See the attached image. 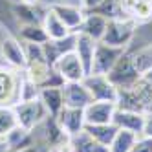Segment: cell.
Here are the masks:
<instances>
[{"instance_id":"cell-11","label":"cell","mask_w":152,"mask_h":152,"mask_svg":"<svg viewBox=\"0 0 152 152\" xmlns=\"http://www.w3.org/2000/svg\"><path fill=\"white\" fill-rule=\"evenodd\" d=\"M115 103L108 101H94L84 108V121L86 125H106L112 123L114 112H115Z\"/></svg>"},{"instance_id":"cell-32","label":"cell","mask_w":152,"mask_h":152,"mask_svg":"<svg viewBox=\"0 0 152 152\" xmlns=\"http://www.w3.org/2000/svg\"><path fill=\"white\" fill-rule=\"evenodd\" d=\"M103 2V0H83V7H84V11H90V9L97 7Z\"/></svg>"},{"instance_id":"cell-4","label":"cell","mask_w":152,"mask_h":152,"mask_svg":"<svg viewBox=\"0 0 152 152\" xmlns=\"http://www.w3.org/2000/svg\"><path fill=\"white\" fill-rule=\"evenodd\" d=\"M108 79H110L117 88H130V86H134L141 79V72L137 70L132 55H130L126 50L121 55V59L115 62L112 72L108 73Z\"/></svg>"},{"instance_id":"cell-2","label":"cell","mask_w":152,"mask_h":152,"mask_svg":"<svg viewBox=\"0 0 152 152\" xmlns=\"http://www.w3.org/2000/svg\"><path fill=\"white\" fill-rule=\"evenodd\" d=\"M137 22L130 17H121V18H110L106 24V31L99 42H104L108 46L115 48H128V44L132 42L134 33H136Z\"/></svg>"},{"instance_id":"cell-25","label":"cell","mask_w":152,"mask_h":152,"mask_svg":"<svg viewBox=\"0 0 152 152\" xmlns=\"http://www.w3.org/2000/svg\"><path fill=\"white\" fill-rule=\"evenodd\" d=\"M137 137L139 136L130 132V130H117V134L110 143V147H108V150L110 152H130L134 143L137 141Z\"/></svg>"},{"instance_id":"cell-6","label":"cell","mask_w":152,"mask_h":152,"mask_svg":"<svg viewBox=\"0 0 152 152\" xmlns=\"http://www.w3.org/2000/svg\"><path fill=\"white\" fill-rule=\"evenodd\" d=\"M123 53H125V48H115V46L104 44V42H97L94 64H92V73L108 75L112 72V68L115 66V62L121 59Z\"/></svg>"},{"instance_id":"cell-19","label":"cell","mask_w":152,"mask_h":152,"mask_svg":"<svg viewBox=\"0 0 152 152\" xmlns=\"http://www.w3.org/2000/svg\"><path fill=\"white\" fill-rule=\"evenodd\" d=\"M40 101L44 103L46 110L50 115L57 117L59 112L64 108V97H62V88H40Z\"/></svg>"},{"instance_id":"cell-35","label":"cell","mask_w":152,"mask_h":152,"mask_svg":"<svg viewBox=\"0 0 152 152\" xmlns=\"http://www.w3.org/2000/svg\"><path fill=\"white\" fill-rule=\"evenodd\" d=\"M20 2H24V4H39V0H20Z\"/></svg>"},{"instance_id":"cell-10","label":"cell","mask_w":152,"mask_h":152,"mask_svg":"<svg viewBox=\"0 0 152 152\" xmlns=\"http://www.w3.org/2000/svg\"><path fill=\"white\" fill-rule=\"evenodd\" d=\"M62 97H64V106L70 108H84L90 103H94L88 88L84 86L83 81L79 83H64L62 86Z\"/></svg>"},{"instance_id":"cell-18","label":"cell","mask_w":152,"mask_h":152,"mask_svg":"<svg viewBox=\"0 0 152 152\" xmlns=\"http://www.w3.org/2000/svg\"><path fill=\"white\" fill-rule=\"evenodd\" d=\"M42 28H44V31H46V35H48L50 40H59V39H64V37H68V35L73 33V31H70L68 26L51 11V7L46 9V15H44V18H42Z\"/></svg>"},{"instance_id":"cell-34","label":"cell","mask_w":152,"mask_h":152,"mask_svg":"<svg viewBox=\"0 0 152 152\" xmlns=\"http://www.w3.org/2000/svg\"><path fill=\"white\" fill-rule=\"evenodd\" d=\"M17 152H37V147H35V145H31V147H28V148H22V150H17Z\"/></svg>"},{"instance_id":"cell-9","label":"cell","mask_w":152,"mask_h":152,"mask_svg":"<svg viewBox=\"0 0 152 152\" xmlns=\"http://www.w3.org/2000/svg\"><path fill=\"white\" fill-rule=\"evenodd\" d=\"M0 53L6 59V62L9 66H13L17 70H24L28 59H26V50L24 44L20 42L17 37H6L0 44Z\"/></svg>"},{"instance_id":"cell-23","label":"cell","mask_w":152,"mask_h":152,"mask_svg":"<svg viewBox=\"0 0 152 152\" xmlns=\"http://www.w3.org/2000/svg\"><path fill=\"white\" fill-rule=\"evenodd\" d=\"M4 139H6V143L9 145V152H17V150H22V148H28V147L33 145V143H31L29 130L22 128L20 125H17Z\"/></svg>"},{"instance_id":"cell-28","label":"cell","mask_w":152,"mask_h":152,"mask_svg":"<svg viewBox=\"0 0 152 152\" xmlns=\"http://www.w3.org/2000/svg\"><path fill=\"white\" fill-rule=\"evenodd\" d=\"M40 95V88L31 81L28 79L26 75L20 79V92H18V103L22 101H33V99H39Z\"/></svg>"},{"instance_id":"cell-24","label":"cell","mask_w":152,"mask_h":152,"mask_svg":"<svg viewBox=\"0 0 152 152\" xmlns=\"http://www.w3.org/2000/svg\"><path fill=\"white\" fill-rule=\"evenodd\" d=\"M18 37L22 42H31V44H44L48 39L42 24H22L18 28Z\"/></svg>"},{"instance_id":"cell-1","label":"cell","mask_w":152,"mask_h":152,"mask_svg":"<svg viewBox=\"0 0 152 152\" xmlns=\"http://www.w3.org/2000/svg\"><path fill=\"white\" fill-rule=\"evenodd\" d=\"M150 103H152V83L145 81L143 77L130 88H117V101H115L117 108L148 114Z\"/></svg>"},{"instance_id":"cell-30","label":"cell","mask_w":152,"mask_h":152,"mask_svg":"<svg viewBox=\"0 0 152 152\" xmlns=\"http://www.w3.org/2000/svg\"><path fill=\"white\" fill-rule=\"evenodd\" d=\"M40 6L44 7H51L55 4H73V6H81L83 7V0H39Z\"/></svg>"},{"instance_id":"cell-31","label":"cell","mask_w":152,"mask_h":152,"mask_svg":"<svg viewBox=\"0 0 152 152\" xmlns=\"http://www.w3.org/2000/svg\"><path fill=\"white\" fill-rule=\"evenodd\" d=\"M143 136H147V137H152V114H147V115H145Z\"/></svg>"},{"instance_id":"cell-5","label":"cell","mask_w":152,"mask_h":152,"mask_svg":"<svg viewBox=\"0 0 152 152\" xmlns=\"http://www.w3.org/2000/svg\"><path fill=\"white\" fill-rule=\"evenodd\" d=\"M83 83L88 88L94 101H108V103L117 101V86L108 79V75L88 73L83 79Z\"/></svg>"},{"instance_id":"cell-33","label":"cell","mask_w":152,"mask_h":152,"mask_svg":"<svg viewBox=\"0 0 152 152\" xmlns=\"http://www.w3.org/2000/svg\"><path fill=\"white\" fill-rule=\"evenodd\" d=\"M0 152H9V145L6 143V139H0Z\"/></svg>"},{"instance_id":"cell-7","label":"cell","mask_w":152,"mask_h":152,"mask_svg":"<svg viewBox=\"0 0 152 152\" xmlns=\"http://www.w3.org/2000/svg\"><path fill=\"white\" fill-rule=\"evenodd\" d=\"M20 77L13 70L0 68V106H15L18 103Z\"/></svg>"},{"instance_id":"cell-17","label":"cell","mask_w":152,"mask_h":152,"mask_svg":"<svg viewBox=\"0 0 152 152\" xmlns=\"http://www.w3.org/2000/svg\"><path fill=\"white\" fill-rule=\"evenodd\" d=\"M106 24H108V20L104 17L97 15V13H92V11H86L84 20H83L81 28L77 29V33H84V35H88L94 40L99 42L103 39V35H104V31H106Z\"/></svg>"},{"instance_id":"cell-22","label":"cell","mask_w":152,"mask_h":152,"mask_svg":"<svg viewBox=\"0 0 152 152\" xmlns=\"http://www.w3.org/2000/svg\"><path fill=\"white\" fill-rule=\"evenodd\" d=\"M84 130L97 141V143H101L104 147H110V143L114 141L119 128L114 123H106V125H84Z\"/></svg>"},{"instance_id":"cell-8","label":"cell","mask_w":152,"mask_h":152,"mask_svg":"<svg viewBox=\"0 0 152 152\" xmlns=\"http://www.w3.org/2000/svg\"><path fill=\"white\" fill-rule=\"evenodd\" d=\"M53 68L62 75V79L66 83H79V81H83L86 77L84 66L79 61V57L75 55V51H70L66 55H62L55 64H53Z\"/></svg>"},{"instance_id":"cell-3","label":"cell","mask_w":152,"mask_h":152,"mask_svg":"<svg viewBox=\"0 0 152 152\" xmlns=\"http://www.w3.org/2000/svg\"><path fill=\"white\" fill-rule=\"evenodd\" d=\"M15 110V115H17V123L26 128V130H33L37 125H40L42 121H46V117L50 115L44 103L39 99H33V101H22V103H17L13 106Z\"/></svg>"},{"instance_id":"cell-29","label":"cell","mask_w":152,"mask_h":152,"mask_svg":"<svg viewBox=\"0 0 152 152\" xmlns=\"http://www.w3.org/2000/svg\"><path fill=\"white\" fill-rule=\"evenodd\" d=\"M130 152H152V137L139 136Z\"/></svg>"},{"instance_id":"cell-37","label":"cell","mask_w":152,"mask_h":152,"mask_svg":"<svg viewBox=\"0 0 152 152\" xmlns=\"http://www.w3.org/2000/svg\"><path fill=\"white\" fill-rule=\"evenodd\" d=\"M11 2H13V4H17V2H20V0H11Z\"/></svg>"},{"instance_id":"cell-14","label":"cell","mask_w":152,"mask_h":152,"mask_svg":"<svg viewBox=\"0 0 152 152\" xmlns=\"http://www.w3.org/2000/svg\"><path fill=\"white\" fill-rule=\"evenodd\" d=\"M51 11L55 13L73 33H77V29L81 28L83 20H84V15H86L84 7L73 6V4H55V6H51Z\"/></svg>"},{"instance_id":"cell-20","label":"cell","mask_w":152,"mask_h":152,"mask_svg":"<svg viewBox=\"0 0 152 152\" xmlns=\"http://www.w3.org/2000/svg\"><path fill=\"white\" fill-rule=\"evenodd\" d=\"M152 46V18L145 20V22H137L136 28V33L132 42L128 44V51H137V50H143Z\"/></svg>"},{"instance_id":"cell-12","label":"cell","mask_w":152,"mask_h":152,"mask_svg":"<svg viewBox=\"0 0 152 152\" xmlns=\"http://www.w3.org/2000/svg\"><path fill=\"white\" fill-rule=\"evenodd\" d=\"M145 115L147 114H139L132 110H123V108H115L112 123L119 130H130L137 136H143V126H145Z\"/></svg>"},{"instance_id":"cell-27","label":"cell","mask_w":152,"mask_h":152,"mask_svg":"<svg viewBox=\"0 0 152 152\" xmlns=\"http://www.w3.org/2000/svg\"><path fill=\"white\" fill-rule=\"evenodd\" d=\"M17 125L18 123L13 106H0V139L6 137Z\"/></svg>"},{"instance_id":"cell-26","label":"cell","mask_w":152,"mask_h":152,"mask_svg":"<svg viewBox=\"0 0 152 152\" xmlns=\"http://www.w3.org/2000/svg\"><path fill=\"white\" fill-rule=\"evenodd\" d=\"M92 13H97V15H101L104 17L106 20H110V18H121L125 17V11H123V2L121 0H103V2L90 9Z\"/></svg>"},{"instance_id":"cell-16","label":"cell","mask_w":152,"mask_h":152,"mask_svg":"<svg viewBox=\"0 0 152 152\" xmlns=\"http://www.w3.org/2000/svg\"><path fill=\"white\" fill-rule=\"evenodd\" d=\"M95 48H97V40L92 37L84 35V33H75V55L79 57L83 62L86 75L92 73V64H94V55H95Z\"/></svg>"},{"instance_id":"cell-13","label":"cell","mask_w":152,"mask_h":152,"mask_svg":"<svg viewBox=\"0 0 152 152\" xmlns=\"http://www.w3.org/2000/svg\"><path fill=\"white\" fill-rule=\"evenodd\" d=\"M55 119H57V123L62 126V130L68 136H75V134L83 132L84 125H86V121H84V110H83V108L64 106Z\"/></svg>"},{"instance_id":"cell-36","label":"cell","mask_w":152,"mask_h":152,"mask_svg":"<svg viewBox=\"0 0 152 152\" xmlns=\"http://www.w3.org/2000/svg\"><path fill=\"white\" fill-rule=\"evenodd\" d=\"M148 114H152V103H150V108H148Z\"/></svg>"},{"instance_id":"cell-21","label":"cell","mask_w":152,"mask_h":152,"mask_svg":"<svg viewBox=\"0 0 152 152\" xmlns=\"http://www.w3.org/2000/svg\"><path fill=\"white\" fill-rule=\"evenodd\" d=\"M72 147H73V152H110L108 147L97 143L86 130L72 136Z\"/></svg>"},{"instance_id":"cell-15","label":"cell","mask_w":152,"mask_h":152,"mask_svg":"<svg viewBox=\"0 0 152 152\" xmlns=\"http://www.w3.org/2000/svg\"><path fill=\"white\" fill-rule=\"evenodd\" d=\"M42 50H44L48 64L53 66L62 55H66V53L75 50V33L64 37V39H59V40H46L42 44Z\"/></svg>"}]
</instances>
